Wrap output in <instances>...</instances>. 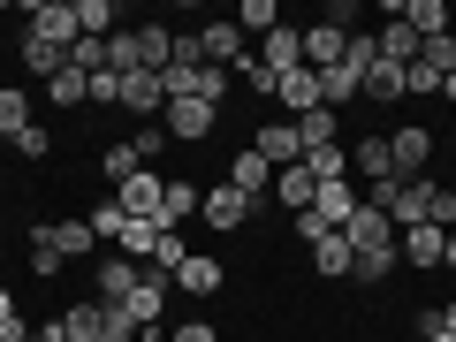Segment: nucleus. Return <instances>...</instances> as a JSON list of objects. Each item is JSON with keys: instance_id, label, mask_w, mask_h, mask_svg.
<instances>
[{"instance_id": "nucleus-2", "label": "nucleus", "mask_w": 456, "mask_h": 342, "mask_svg": "<svg viewBox=\"0 0 456 342\" xmlns=\"http://www.w3.org/2000/svg\"><path fill=\"white\" fill-rule=\"evenodd\" d=\"M167 137H175V145H198V137H213L221 130V107H206V99H167Z\"/></svg>"}, {"instance_id": "nucleus-4", "label": "nucleus", "mask_w": 456, "mask_h": 342, "mask_svg": "<svg viewBox=\"0 0 456 342\" xmlns=\"http://www.w3.org/2000/svg\"><path fill=\"white\" fill-rule=\"evenodd\" d=\"M441 251H449V228H434V221L395 228V259H403V266H426V274H434V266H441Z\"/></svg>"}, {"instance_id": "nucleus-21", "label": "nucleus", "mask_w": 456, "mask_h": 342, "mask_svg": "<svg viewBox=\"0 0 456 342\" xmlns=\"http://www.w3.org/2000/svg\"><path fill=\"white\" fill-rule=\"evenodd\" d=\"M46 244L61 251V259H92L99 236H92V221H46Z\"/></svg>"}, {"instance_id": "nucleus-6", "label": "nucleus", "mask_w": 456, "mask_h": 342, "mask_svg": "<svg viewBox=\"0 0 456 342\" xmlns=\"http://www.w3.org/2000/svg\"><path fill=\"white\" fill-rule=\"evenodd\" d=\"M342 236H350V251H388V244H395V221H388L380 206H365V198H358V213L342 221Z\"/></svg>"}, {"instance_id": "nucleus-9", "label": "nucleus", "mask_w": 456, "mask_h": 342, "mask_svg": "<svg viewBox=\"0 0 456 342\" xmlns=\"http://www.w3.org/2000/svg\"><path fill=\"white\" fill-rule=\"evenodd\" d=\"M31 31H38V38H53V46L69 53V46L84 38V31H77V0H38V8H31Z\"/></svg>"}, {"instance_id": "nucleus-18", "label": "nucleus", "mask_w": 456, "mask_h": 342, "mask_svg": "<svg viewBox=\"0 0 456 342\" xmlns=\"http://www.w3.org/2000/svg\"><path fill=\"white\" fill-rule=\"evenodd\" d=\"M31 122H38L31 92H23V84H0V137H8V145H16V137L31 130Z\"/></svg>"}, {"instance_id": "nucleus-38", "label": "nucleus", "mask_w": 456, "mask_h": 342, "mask_svg": "<svg viewBox=\"0 0 456 342\" xmlns=\"http://www.w3.org/2000/svg\"><path fill=\"white\" fill-rule=\"evenodd\" d=\"M419 69H434L441 84L456 77V38H419Z\"/></svg>"}, {"instance_id": "nucleus-31", "label": "nucleus", "mask_w": 456, "mask_h": 342, "mask_svg": "<svg viewBox=\"0 0 456 342\" xmlns=\"http://www.w3.org/2000/svg\"><path fill=\"white\" fill-rule=\"evenodd\" d=\"M305 175H312V183H350V145H320V152H305Z\"/></svg>"}, {"instance_id": "nucleus-40", "label": "nucleus", "mask_w": 456, "mask_h": 342, "mask_svg": "<svg viewBox=\"0 0 456 342\" xmlns=\"http://www.w3.org/2000/svg\"><path fill=\"white\" fill-rule=\"evenodd\" d=\"M137 69V31H114L107 38V77H130Z\"/></svg>"}, {"instance_id": "nucleus-1", "label": "nucleus", "mask_w": 456, "mask_h": 342, "mask_svg": "<svg viewBox=\"0 0 456 342\" xmlns=\"http://www.w3.org/2000/svg\"><path fill=\"white\" fill-rule=\"evenodd\" d=\"M266 206H274V198H266ZM251 213H259V198H244L228 175L213 183V191H198V221H206V228H221V236H228V228H244Z\"/></svg>"}, {"instance_id": "nucleus-37", "label": "nucleus", "mask_w": 456, "mask_h": 342, "mask_svg": "<svg viewBox=\"0 0 456 342\" xmlns=\"http://www.w3.org/2000/svg\"><path fill=\"white\" fill-rule=\"evenodd\" d=\"M99 167H107V183H130L137 167H145V152H137L130 137H122V145H107V152H99Z\"/></svg>"}, {"instance_id": "nucleus-35", "label": "nucleus", "mask_w": 456, "mask_h": 342, "mask_svg": "<svg viewBox=\"0 0 456 342\" xmlns=\"http://www.w3.org/2000/svg\"><path fill=\"white\" fill-rule=\"evenodd\" d=\"M395 266H403V259H395V244H388V251H358V259H350V281H365V289H373V281H388Z\"/></svg>"}, {"instance_id": "nucleus-17", "label": "nucleus", "mask_w": 456, "mask_h": 342, "mask_svg": "<svg viewBox=\"0 0 456 342\" xmlns=\"http://www.w3.org/2000/svg\"><path fill=\"white\" fill-rule=\"evenodd\" d=\"M167 61H175V31L167 23H137V69L167 77Z\"/></svg>"}, {"instance_id": "nucleus-43", "label": "nucleus", "mask_w": 456, "mask_h": 342, "mask_svg": "<svg viewBox=\"0 0 456 342\" xmlns=\"http://www.w3.org/2000/svg\"><path fill=\"white\" fill-rule=\"evenodd\" d=\"M61 266H69V259H61L53 244H46V228H38V236H31V274L46 281V274H61Z\"/></svg>"}, {"instance_id": "nucleus-27", "label": "nucleus", "mask_w": 456, "mask_h": 342, "mask_svg": "<svg viewBox=\"0 0 456 342\" xmlns=\"http://www.w3.org/2000/svg\"><path fill=\"white\" fill-rule=\"evenodd\" d=\"M198 213V183H183V175H167V191H160V228H183Z\"/></svg>"}, {"instance_id": "nucleus-8", "label": "nucleus", "mask_w": 456, "mask_h": 342, "mask_svg": "<svg viewBox=\"0 0 456 342\" xmlns=\"http://www.w3.org/2000/svg\"><path fill=\"white\" fill-rule=\"evenodd\" d=\"M388 160H395V175H426V160H434V130H419V122H403V130L388 137Z\"/></svg>"}, {"instance_id": "nucleus-28", "label": "nucleus", "mask_w": 456, "mask_h": 342, "mask_svg": "<svg viewBox=\"0 0 456 342\" xmlns=\"http://www.w3.org/2000/svg\"><path fill=\"white\" fill-rule=\"evenodd\" d=\"M395 16H403L419 38H449V8H441V0H403Z\"/></svg>"}, {"instance_id": "nucleus-23", "label": "nucleus", "mask_w": 456, "mask_h": 342, "mask_svg": "<svg viewBox=\"0 0 456 342\" xmlns=\"http://www.w3.org/2000/svg\"><path fill=\"white\" fill-rule=\"evenodd\" d=\"M365 92V77H358V69H350V61H335V69H320V107H350V99H358Z\"/></svg>"}, {"instance_id": "nucleus-47", "label": "nucleus", "mask_w": 456, "mask_h": 342, "mask_svg": "<svg viewBox=\"0 0 456 342\" xmlns=\"http://www.w3.org/2000/svg\"><path fill=\"white\" fill-rule=\"evenodd\" d=\"M0 320H16V297H8V289H0Z\"/></svg>"}, {"instance_id": "nucleus-5", "label": "nucleus", "mask_w": 456, "mask_h": 342, "mask_svg": "<svg viewBox=\"0 0 456 342\" xmlns=\"http://www.w3.org/2000/svg\"><path fill=\"white\" fill-rule=\"evenodd\" d=\"M114 312H122V320H130L137 327V335H167V289H160V281H145V274H137V289H130V305H114Z\"/></svg>"}, {"instance_id": "nucleus-36", "label": "nucleus", "mask_w": 456, "mask_h": 342, "mask_svg": "<svg viewBox=\"0 0 456 342\" xmlns=\"http://www.w3.org/2000/svg\"><path fill=\"white\" fill-rule=\"evenodd\" d=\"M236 31H244V38L251 31H259V38L281 31V8H274V0H244V8H236Z\"/></svg>"}, {"instance_id": "nucleus-26", "label": "nucleus", "mask_w": 456, "mask_h": 342, "mask_svg": "<svg viewBox=\"0 0 456 342\" xmlns=\"http://www.w3.org/2000/svg\"><path fill=\"white\" fill-rule=\"evenodd\" d=\"M84 99H92V77H84V69H53L46 77V107H84Z\"/></svg>"}, {"instance_id": "nucleus-15", "label": "nucleus", "mask_w": 456, "mask_h": 342, "mask_svg": "<svg viewBox=\"0 0 456 342\" xmlns=\"http://www.w3.org/2000/svg\"><path fill=\"white\" fill-rule=\"evenodd\" d=\"M342 53H350V31H335V23H305V69H335Z\"/></svg>"}, {"instance_id": "nucleus-29", "label": "nucleus", "mask_w": 456, "mask_h": 342, "mask_svg": "<svg viewBox=\"0 0 456 342\" xmlns=\"http://www.w3.org/2000/svg\"><path fill=\"white\" fill-rule=\"evenodd\" d=\"M312 213H320L327 228H342L350 213H358V191H350V183H320V198H312Z\"/></svg>"}, {"instance_id": "nucleus-20", "label": "nucleus", "mask_w": 456, "mask_h": 342, "mask_svg": "<svg viewBox=\"0 0 456 342\" xmlns=\"http://www.w3.org/2000/svg\"><path fill=\"white\" fill-rule=\"evenodd\" d=\"M297 145H305V152L342 145V114H335V107H312V114H297Z\"/></svg>"}, {"instance_id": "nucleus-41", "label": "nucleus", "mask_w": 456, "mask_h": 342, "mask_svg": "<svg viewBox=\"0 0 456 342\" xmlns=\"http://www.w3.org/2000/svg\"><path fill=\"white\" fill-rule=\"evenodd\" d=\"M236 84H244V92H266V99H274V69H266L259 53H244V61H236Z\"/></svg>"}, {"instance_id": "nucleus-32", "label": "nucleus", "mask_w": 456, "mask_h": 342, "mask_svg": "<svg viewBox=\"0 0 456 342\" xmlns=\"http://www.w3.org/2000/svg\"><path fill=\"white\" fill-rule=\"evenodd\" d=\"M114 251H122V259H137V266H145L152 251H160V228H152V221H122V236H114Z\"/></svg>"}, {"instance_id": "nucleus-49", "label": "nucleus", "mask_w": 456, "mask_h": 342, "mask_svg": "<svg viewBox=\"0 0 456 342\" xmlns=\"http://www.w3.org/2000/svg\"><path fill=\"white\" fill-rule=\"evenodd\" d=\"M426 342H456V335H449V327H434V335H426Z\"/></svg>"}, {"instance_id": "nucleus-22", "label": "nucleus", "mask_w": 456, "mask_h": 342, "mask_svg": "<svg viewBox=\"0 0 456 342\" xmlns=\"http://www.w3.org/2000/svg\"><path fill=\"white\" fill-rule=\"evenodd\" d=\"M259 61L274 69V77H289V69L305 61V31H289V23H281V31H266V46H259Z\"/></svg>"}, {"instance_id": "nucleus-24", "label": "nucleus", "mask_w": 456, "mask_h": 342, "mask_svg": "<svg viewBox=\"0 0 456 342\" xmlns=\"http://www.w3.org/2000/svg\"><path fill=\"white\" fill-rule=\"evenodd\" d=\"M312 198H320V183L305 175V160H297V167H274V206H289V213H305Z\"/></svg>"}, {"instance_id": "nucleus-30", "label": "nucleus", "mask_w": 456, "mask_h": 342, "mask_svg": "<svg viewBox=\"0 0 456 342\" xmlns=\"http://www.w3.org/2000/svg\"><path fill=\"white\" fill-rule=\"evenodd\" d=\"M16 46H23V69H31V77H38V84H46V77H53V69H61V61H69V53H61V46H53V38H38V31H23V38H16Z\"/></svg>"}, {"instance_id": "nucleus-48", "label": "nucleus", "mask_w": 456, "mask_h": 342, "mask_svg": "<svg viewBox=\"0 0 456 342\" xmlns=\"http://www.w3.org/2000/svg\"><path fill=\"white\" fill-rule=\"evenodd\" d=\"M441 266H456V228H449V251H441Z\"/></svg>"}, {"instance_id": "nucleus-25", "label": "nucleus", "mask_w": 456, "mask_h": 342, "mask_svg": "<svg viewBox=\"0 0 456 342\" xmlns=\"http://www.w3.org/2000/svg\"><path fill=\"white\" fill-rule=\"evenodd\" d=\"M380 61H395V69H411V61H419V31H411V23L403 16H395V23H380Z\"/></svg>"}, {"instance_id": "nucleus-39", "label": "nucleus", "mask_w": 456, "mask_h": 342, "mask_svg": "<svg viewBox=\"0 0 456 342\" xmlns=\"http://www.w3.org/2000/svg\"><path fill=\"white\" fill-rule=\"evenodd\" d=\"M365 99H403V69H395V61H373V69H365Z\"/></svg>"}, {"instance_id": "nucleus-19", "label": "nucleus", "mask_w": 456, "mask_h": 342, "mask_svg": "<svg viewBox=\"0 0 456 342\" xmlns=\"http://www.w3.org/2000/svg\"><path fill=\"white\" fill-rule=\"evenodd\" d=\"M130 289H137V259H122V251H114L107 266H99V305H130Z\"/></svg>"}, {"instance_id": "nucleus-33", "label": "nucleus", "mask_w": 456, "mask_h": 342, "mask_svg": "<svg viewBox=\"0 0 456 342\" xmlns=\"http://www.w3.org/2000/svg\"><path fill=\"white\" fill-rule=\"evenodd\" d=\"M350 167H358V175H395V160H388V137H358V145H350Z\"/></svg>"}, {"instance_id": "nucleus-7", "label": "nucleus", "mask_w": 456, "mask_h": 342, "mask_svg": "<svg viewBox=\"0 0 456 342\" xmlns=\"http://www.w3.org/2000/svg\"><path fill=\"white\" fill-rule=\"evenodd\" d=\"M114 107H130V114H160V107H167V84L152 77V69H130V77H114Z\"/></svg>"}, {"instance_id": "nucleus-50", "label": "nucleus", "mask_w": 456, "mask_h": 342, "mask_svg": "<svg viewBox=\"0 0 456 342\" xmlns=\"http://www.w3.org/2000/svg\"><path fill=\"white\" fill-rule=\"evenodd\" d=\"M449 198H456V175H449Z\"/></svg>"}, {"instance_id": "nucleus-14", "label": "nucleus", "mask_w": 456, "mask_h": 342, "mask_svg": "<svg viewBox=\"0 0 456 342\" xmlns=\"http://www.w3.org/2000/svg\"><path fill=\"white\" fill-rule=\"evenodd\" d=\"M251 152H259L266 167H297V160H305V145H297V122H266V130L251 137Z\"/></svg>"}, {"instance_id": "nucleus-3", "label": "nucleus", "mask_w": 456, "mask_h": 342, "mask_svg": "<svg viewBox=\"0 0 456 342\" xmlns=\"http://www.w3.org/2000/svg\"><path fill=\"white\" fill-rule=\"evenodd\" d=\"M160 191H167V175H152V167H137L130 183H114V206L130 213V221H152V228H160Z\"/></svg>"}, {"instance_id": "nucleus-11", "label": "nucleus", "mask_w": 456, "mask_h": 342, "mask_svg": "<svg viewBox=\"0 0 456 342\" xmlns=\"http://www.w3.org/2000/svg\"><path fill=\"white\" fill-rule=\"evenodd\" d=\"M107 327H114V312L99 297H84V305L61 312V342H107Z\"/></svg>"}, {"instance_id": "nucleus-44", "label": "nucleus", "mask_w": 456, "mask_h": 342, "mask_svg": "<svg viewBox=\"0 0 456 342\" xmlns=\"http://www.w3.org/2000/svg\"><path fill=\"white\" fill-rule=\"evenodd\" d=\"M365 206H380V213L395 221V206H403V175H380L373 191H365Z\"/></svg>"}, {"instance_id": "nucleus-34", "label": "nucleus", "mask_w": 456, "mask_h": 342, "mask_svg": "<svg viewBox=\"0 0 456 342\" xmlns=\"http://www.w3.org/2000/svg\"><path fill=\"white\" fill-rule=\"evenodd\" d=\"M350 259H358V251H350V236H320V244H312V266H320V274H350Z\"/></svg>"}, {"instance_id": "nucleus-10", "label": "nucleus", "mask_w": 456, "mask_h": 342, "mask_svg": "<svg viewBox=\"0 0 456 342\" xmlns=\"http://www.w3.org/2000/svg\"><path fill=\"white\" fill-rule=\"evenodd\" d=\"M228 183H236L244 198H259V206L274 198V167H266V160H259L251 145H236V152H228Z\"/></svg>"}, {"instance_id": "nucleus-42", "label": "nucleus", "mask_w": 456, "mask_h": 342, "mask_svg": "<svg viewBox=\"0 0 456 342\" xmlns=\"http://www.w3.org/2000/svg\"><path fill=\"white\" fill-rule=\"evenodd\" d=\"M289 236H297V244H305V251H312V244H320V236H335V228H327V221H320V213H312V206H305V213H289Z\"/></svg>"}, {"instance_id": "nucleus-13", "label": "nucleus", "mask_w": 456, "mask_h": 342, "mask_svg": "<svg viewBox=\"0 0 456 342\" xmlns=\"http://www.w3.org/2000/svg\"><path fill=\"white\" fill-rule=\"evenodd\" d=\"M274 99L289 107V122H297V114H312V107H320V69H305V61H297L289 77H274Z\"/></svg>"}, {"instance_id": "nucleus-45", "label": "nucleus", "mask_w": 456, "mask_h": 342, "mask_svg": "<svg viewBox=\"0 0 456 342\" xmlns=\"http://www.w3.org/2000/svg\"><path fill=\"white\" fill-rule=\"evenodd\" d=\"M46 145H53V137H46V122H31V130L16 137V152H23V160H46Z\"/></svg>"}, {"instance_id": "nucleus-51", "label": "nucleus", "mask_w": 456, "mask_h": 342, "mask_svg": "<svg viewBox=\"0 0 456 342\" xmlns=\"http://www.w3.org/2000/svg\"><path fill=\"white\" fill-rule=\"evenodd\" d=\"M145 342H167V335H145Z\"/></svg>"}, {"instance_id": "nucleus-46", "label": "nucleus", "mask_w": 456, "mask_h": 342, "mask_svg": "<svg viewBox=\"0 0 456 342\" xmlns=\"http://www.w3.org/2000/svg\"><path fill=\"white\" fill-rule=\"evenodd\" d=\"M167 342H221V335H213V320H183V327H167Z\"/></svg>"}, {"instance_id": "nucleus-16", "label": "nucleus", "mask_w": 456, "mask_h": 342, "mask_svg": "<svg viewBox=\"0 0 456 342\" xmlns=\"http://www.w3.org/2000/svg\"><path fill=\"white\" fill-rule=\"evenodd\" d=\"M221 281H228L221 259H206V251H191V259L175 266V289H183V297H221Z\"/></svg>"}, {"instance_id": "nucleus-12", "label": "nucleus", "mask_w": 456, "mask_h": 342, "mask_svg": "<svg viewBox=\"0 0 456 342\" xmlns=\"http://www.w3.org/2000/svg\"><path fill=\"white\" fill-rule=\"evenodd\" d=\"M198 53H206L213 69L236 77V61H244V31H236V16H228V23H206V31H198Z\"/></svg>"}]
</instances>
